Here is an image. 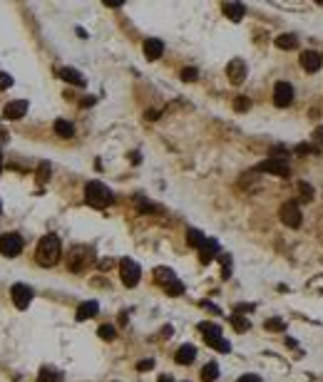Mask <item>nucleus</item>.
Returning a JSON list of instances; mask_svg holds the SVG:
<instances>
[{
    "label": "nucleus",
    "instance_id": "obj_4",
    "mask_svg": "<svg viewBox=\"0 0 323 382\" xmlns=\"http://www.w3.org/2000/svg\"><path fill=\"white\" fill-rule=\"evenodd\" d=\"M256 169L258 172H266V174H273V176H283V179L291 174V166H288L286 156H271V159L261 162Z\"/></svg>",
    "mask_w": 323,
    "mask_h": 382
},
{
    "label": "nucleus",
    "instance_id": "obj_30",
    "mask_svg": "<svg viewBox=\"0 0 323 382\" xmlns=\"http://www.w3.org/2000/svg\"><path fill=\"white\" fill-rule=\"evenodd\" d=\"M55 380H58V375H55L53 368H43L40 375H38V382H55Z\"/></svg>",
    "mask_w": 323,
    "mask_h": 382
},
{
    "label": "nucleus",
    "instance_id": "obj_29",
    "mask_svg": "<svg viewBox=\"0 0 323 382\" xmlns=\"http://www.w3.org/2000/svg\"><path fill=\"white\" fill-rule=\"evenodd\" d=\"M97 335H100L102 340H115V338H117V330H115L112 325H102V328L97 330Z\"/></svg>",
    "mask_w": 323,
    "mask_h": 382
},
{
    "label": "nucleus",
    "instance_id": "obj_34",
    "mask_svg": "<svg viewBox=\"0 0 323 382\" xmlns=\"http://www.w3.org/2000/svg\"><path fill=\"white\" fill-rule=\"evenodd\" d=\"M38 179H40V182H48V179H50V164H40Z\"/></svg>",
    "mask_w": 323,
    "mask_h": 382
},
{
    "label": "nucleus",
    "instance_id": "obj_22",
    "mask_svg": "<svg viewBox=\"0 0 323 382\" xmlns=\"http://www.w3.org/2000/svg\"><path fill=\"white\" fill-rule=\"evenodd\" d=\"M53 129H55V134H58V136H63V139H70V136L75 134V127H72L67 120H55Z\"/></svg>",
    "mask_w": 323,
    "mask_h": 382
},
{
    "label": "nucleus",
    "instance_id": "obj_17",
    "mask_svg": "<svg viewBox=\"0 0 323 382\" xmlns=\"http://www.w3.org/2000/svg\"><path fill=\"white\" fill-rule=\"evenodd\" d=\"M60 77H63L65 82L75 84V87H85V84H87V80L82 77V72H77V70H72V67H63V70H60Z\"/></svg>",
    "mask_w": 323,
    "mask_h": 382
},
{
    "label": "nucleus",
    "instance_id": "obj_41",
    "mask_svg": "<svg viewBox=\"0 0 323 382\" xmlns=\"http://www.w3.org/2000/svg\"><path fill=\"white\" fill-rule=\"evenodd\" d=\"M157 382H174V378H172V375H159V380Z\"/></svg>",
    "mask_w": 323,
    "mask_h": 382
},
{
    "label": "nucleus",
    "instance_id": "obj_15",
    "mask_svg": "<svg viewBox=\"0 0 323 382\" xmlns=\"http://www.w3.org/2000/svg\"><path fill=\"white\" fill-rule=\"evenodd\" d=\"M174 360H177V365H192L194 360H196V348L194 345H182L179 350H177V355H174Z\"/></svg>",
    "mask_w": 323,
    "mask_h": 382
},
{
    "label": "nucleus",
    "instance_id": "obj_2",
    "mask_svg": "<svg viewBox=\"0 0 323 382\" xmlns=\"http://www.w3.org/2000/svg\"><path fill=\"white\" fill-rule=\"evenodd\" d=\"M112 191L107 189L102 182H90L87 186H85V201L92 206V208H105V206H110L112 204Z\"/></svg>",
    "mask_w": 323,
    "mask_h": 382
},
{
    "label": "nucleus",
    "instance_id": "obj_19",
    "mask_svg": "<svg viewBox=\"0 0 323 382\" xmlns=\"http://www.w3.org/2000/svg\"><path fill=\"white\" fill-rule=\"evenodd\" d=\"M219 254V244L214 241V238H206V244L199 248V258H201V263H209L211 258H216Z\"/></svg>",
    "mask_w": 323,
    "mask_h": 382
},
{
    "label": "nucleus",
    "instance_id": "obj_26",
    "mask_svg": "<svg viewBox=\"0 0 323 382\" xmlns=\"http://www.w3.org/2000/svg\"><path fill=\"white\" fill-rule=\"evenodd\" d=\"M219 260H221V276L224 278H231V256L219 254Z\"/></svg>",
    "mask_w": 323,
    "mask_h": 382
},
{
    "label": "nucleus",
    "instance_id": "obj_36",
    "mask_svg": "<svg viewBox=\"0 0 323 382\" xmlns=\"http://www.w3.org/2000/svg\"><path fill=\"white\" fill-rule=\"evenodd\" d=\"M313 142H316V146H318V149H323V124L313 129Z\"/></svg>",
    "mask_w": 323,
    "mask_h": 382
},
{
    "label": "nucleus",
    "instance_id": "obj_35",
    "mask_svg": "<svg viewBox=\"0 0 323 382\" xmlns=\"http://www.w3.org/2000/svg\"><path fill=\"white\" fill-rule=\"evenodd\" d=\"M182 80H184V82H194V80H196V70H194V67L182 70Z\"/></svg>",
    "mask_w": 323,
    "mask_h": 382
},
{
    "label": "nucleus",
    "instance_id": "obj_11",
    "mask_svg": "<svg viewBox=\"0 0 323 382\" xmlns=\"http://www.w3.org/2000/svg\"><path fill=\"white\" fill-rule=\"evenodd\" d=\"M87 260H90V251L85 248V246H75L72 251H70V270H75V273H80L85 266H87Z\"/></svg>",
    "mask_w": 323,
    "mask_h": 382
},
{
    "label": "nucleus",
    "instance_id": "obj_18",
    "mask_svg": "<svg viewBox=\"0 0 323 382\" xmlns=\"http://www.w3.org/2000/svg\"><path fill=\"white\" fill-rule=\"evenodd\" d=\"M97 310H100L97 300H85V303H80V308H77V320L82 322V320L95 318V316H97Z\"/></svg>",
    "mask_w": 323,
    "mask_h": 382
},
{
    "label": "nucleus",
    "instance_id": "obj_21",
    "mask_svg": "<svg viewBox=\"0 0 323 382\" xmlns=\"http://www.w3.org/2000/svg\"><path fill=\"white\" fill-rule=\"evenodd\" d=\"M154 278H157V283L164 288L167 283H172V280H177V276H174V270L172 268H154Z\"/></svg>",
    "mask_w": 323,
    "mask_h": 382
},
{
    "label": "nucleus",
    "instance_id": "obj_14",
    "mask_svg": "<svg viewBox=\"0 0 323 382\" xmlns=\"http://www.w3.org/2000/svg\"><path fill=\"white\" fill-rule=\"evenodd\" d=\"M162 52H164V42L159 38H147L144 40V55H147V60H159Z\"/></svg>",
    "mask_w": 323,
    "mask_h": 382
},
{
    "label": "nucleus",
    "instance_id": "obj_37",
    "mask_svg": "<svg viewBox=\"0 0 323 382\" xmlns=\"http://www.w3.org/2000/svg\"><path fill=\"white\" fill-rule=\"evenodd\" d=\"M10 84H13V77L8 72H0V90H8Z\"/></svg>",
    "mask_w": 323,
    "mask_h": 382
},
{
    "label": "nucleus",
    "instance_id": "obj_9",
    "mask_svg": "<svg viewBox=\"0 0 323 382\" xmlns=\"http://www.w3.org/2000/svg\"><path fill=\"white\" fill-rule=\"evenodd\" d=\"M293 102V87L288 82H276L273 87V104L276 107H288Z\"/></svg>",
    "mask_w": 323,
    "mask_h": 382
},
{
    "label": "nucleus",
    "instance_id": "obj_1",
    "mask_svg": "<svg viewBox=\"0 0 323 382\" xmlns=\"http://www.w3.org/2000/svg\"><path fill=\"white\" fill-rule=\"evenodd\" d=\"M60 256H63V246H60V238H58L55 234H48V236L40 238L38 251H35V260H38L43 268L55 266V263L60 260Z\"/></svg>",
    "mask_w": 323,
    "mask_h": 382
},
{
    "label": "nucleus",
    "instance_id": "obj_20",
    "mask_svg": "<svg viewBox=\"0 0 323 382\" xmlns=\"http://www.w3.org/2000/svg\"><path fill=\"white\" fill-rule=\"evenodd\" d=\"M273 42H276L278 50H293V48H298V38H296V35H288V32L278 35Z\"/></svg>",
    "mask_w": 323,
    "mask_h": 382
},
{
    "label": "nucleus",
    "instance_id": "obj_33",
    "mask_svg": "<svg viewBox=\"0 0 323 382\" xmlns=\"http://www.w3.org/2000/svg\"><path fill=\"white\" fill-rule=\"evenodd\" d=\"M263 325H266V330H283V328H286V322H283V320H278V318L266 320Z\"/></svg>",
    "mask_w": 323,
    "mask_h": 382
},
{
    "label": "nucleus",
    "instance_id": "obj_13",
    "mask_svg": "<svg viewBox=\"0 0 323 382\" xmlns=\"http://www.w3.org/2000/svg\"><path fill=\"white\" fill-rule=\"evenodd\" d=\"M25 112H28V102L25 100H15V102H8L5 104L3 117L5 120H20V117H25Z\"/></svg>",
    "mask_w": 323,
    "mask_h": 382
},
{
    "label": "nucleus",
    "instance_id": "obj_32",
    "mask_svg": "<svg viewBox=\"0 0 323 382\" xmlns=\"http://www.w3.org/2000/svg\"><path fill=\"white\" fill-rule=\"evenodd\" d=\"M234 110H236V112H246V110H251V102H249L246 97H236V100H234Z\"/></svg>",
    "mask_w": 323,
    "mask_h": 382
},
{
    "label": "nucleus",
    "instance_id": "obj_24",
    "mask_svg": "<svg viewBox=\"0 0 323 382\" xmlns=\"http://www.w3.org/2000/svg\"><path fill=\"white\" fill-rule=\"evenodd\" d=\"M187 244L194 246V248H201V246L206 244V236H204L201 231H196V228H189V231H187Z\"/></svg>",
    "mask_w": 323,
    "mask_h": 382
},
{
    "label": "nucleus",
    "instance_id": "obj_16",
    "mask_svg": "<svg viewBox=\"0 0 323 382\" xmlns=\"http://www.w3.org/2000/svg\"><path fill=\"white\" fill-rule=\"evenodd\" d=\"M221 10H224V15H226L229 20H234V22H239V20L246 15V8H244L241 2H224Z\"/></svg>",
    "mask_w": 323,
    "mask_h": 382
},
{
    "label": "nucleus",
    "instance_id": "obj_25",
    "mask_svg": "<svg viewBox=\"0 0 323 382\" xmlns=\"http://www.w3.org/2000/svg\"><path fill=\"white\" fill-rule=\"evenodd\" d=\"M229 320H231V325H234V330H236V332H246V330L251 328L249 318H244V316H239V313H234Z\"/></svg>",
    "mask_w": 323,
    "mask_h": 382
},
{
    "label": "nucleus",
    "instance_id": "obj_8",
    "mask_svg": "<svg viewBox=\"0 0 323 382\" xmlns=\"http://www.w3.org/2000/svg\"><path fill=\"white\" fill-rule=\"evenodd\" d=\"M10 298H13L15 308L25 310V308L30 306V300H33V290H30L25 283H15V286L10 288Z\"/></svg>",
    "mask_w": 323,
    "mask_h": 382
},
{
    "label": "nucleus",
    "instance_id": "obj_40",
    "mask_svg": "<svg viewBox=\"0 0 323 382\" xmlns=\"http://www.w3.org/2000/svg\"><path fill=\"white\" fill-rule=\"evenodd\" d=\"M254 306H236V313H251Z\"/></svg>",
    "mask_w": 323,
    "mask_h": 382
},
{
    "label": "nucleus",
    "instance_id": "obj_39",
    "mask_svg": "<svg viewBox=\"0 0 323 382\" xmlns=\"http://www.w3.org/2000/svg\"><path fill=\"white\" fill-rule=\"evenodd\" d=\"M236 382H263V380H261L258 375H254V372H249V375H241Z\"/></svg>",
    "mask_w": 323,
    "mask_h": 382
},
{
    "label": "nucleus",
    "instance_id": "obj_31",
    "mask_svg": "<svg viewBox=\"0 0 323 382\" xmlns=\"http://www.w3.org/2000/svg\"><path fill=\"white\" fill-rule=\"evenodd\" d=\"M298 191H301V198H303V201H311V198H313V186H311V184L301 182V184H298Z\"/></svg>",
    "mask_w": 323,
    "mask_h": 382
},
{
    "label": "nucleus",
    "instance_id": "obj_3",
    "mask_svg": "<svg viewBox=\"0 0 323 382\" xmlns=\"http://www.w3.org/2000/svg\"><path fill=\"white\" fill-rule=\"evenodd\" d=\"M199 330L204 332V342H206L209 348H214V350H219V352H229V350H231L229 340L221 338V328H219V325H214V322H201Z\"/></svg>",
    "mask_w": 323,
    "mask_h": 382
},
{
    "label": "nucleus",
    "instance_id": "obj_6",
    "mask_svg": "<svg viewBox=\"0 0 323 382\" xmlns=\"http://www.w3.org/2000/svg\"><path fill=\"white\" fill-rule=\"evenodd\" d=\"M278 216H281L283 226H288V228H298V226H301V208H298L296 201H286V204H281Z\"/></svg>",
    "mask_w": 323,
    "mask_h": 382
},
{
    "label": "nucleus",
    "instance_id": "obj_27",
    "mask_svg": "<svg viewBox=\"0 0 323 382\" xmlns=\"http://www.w3.org/2000/svg\"><path fill=\"white\" fill-rule=\"evenodd\" d=\"M293 154H298V156L318 154V146H311V144H296V146H293Z\"/></svg>",
    "mask_w": 323,
    "mask_h": 382
},
{
    "label": "nucleus",
    "instance_id": "obj_10",
    "mask_svg": "<svg viewBox=\"0 0 323 382\" xmlns=\"http://www.w3.org/2000/svg\"><path fill=\"white\" fill-rule=\"evenodd\" d=\"M226 77H229L231 84H241L244 77H246V62L241 58H234L231 62L226 64Z\"/></svg>",
    "mask_w": 323,
    "mask_h": 382
},
{
    "label": "nucleus",
    "instance_id": "obj_42",
    "mask_svg": "<svg viewBox=\"0 0 323 382\" xmlns=\"http://www.w3.org/2000/svg\"><path fill=\"white\" fill-rule=\"evenodd\" d=\"M0 169H3V152H0Z\"/></svg>",
    "mask_w": 323,
    "mask_h": 382
},
{
    "label": "nucleus",
    "instance_id": "obj_38",
    "mask_svg": "<svg viewBox=\"0 0 323 382\" xmlns=\"http://www.w3.org/2000/svg\"><path fill=\"white\" fill-rule=\"evenodd\" d=\"M152 368H154V360H142V362H137V370H139V372L152 370Z\"/></svg>",
    "mask_w": 323,
    "mask_h": 382
},
{
    "label": "nucleus",
    "instance_id": "obj_12",
    "mask_svg": "<svg viewBox=\"0 0 323 382\" xmlns=\"http://www.w3.org/2000/svg\"><path fill=\"white\" fill-rule=\"evenodd\" d=\"M321 64H323L321 52H316V50H306V52H301V67H303L306 72H318Z\"/></svg>",
    "mask_w": 323,
    "mask_h": 382
},
{
    "label": "nucleus",
    "instance_id": "obj_7",
    "mask_svg": "<svg viewBox=\"0 0 323 382\" xmlns=\"http://www.w3.org/2000/svg\"><path fill=\"white\" fill-rule=\"evenodd\" d=\"M23 246H25V241H23L20 234H5V236H0V254L8 256V258H15V256L23 251Z\"/></svg>",
    "mask_w": 323,
    "mask_h": 382
},
{
    "label": "nucleus",
    "instance_id": "obj_5",
    "mask_svg": "<svg viewBox=\"0 0 323 382\" xmlns=\"http://www.w3.org/2000/svg\"><path fill=\"white\" fill-rule=\"evenodd\" d=\"M120 276H122V283H125L127 288H134V286L139 283V278H142V268H139L132 258H122V260H120Z\"/></svg>",
    "mask_w": 323,
    "mask_h": 382
},
{
    "label": "nucleus",
    "instance_id": "obj_28",
    "mask_svg": "<svg viewBox=\"0 0 323 382\" xmlns=\"http://www.w3.org/2000/svg\"><path fill=\"white\" fill-rule=\"evenodd\" d=\"M164 290H167V296H182V293H184V286H182V283H179V278H177V280L167 283V286H164Z\"/></svg>",
    "mask_w": 323,
    "mask_h": 382
},
{
    "label": "nucleus",
    "instance_id": "obj_23",
    "mask_svg": "<svg viewBox=\"0 0 323 382\" xmlns=\"http://www.w3.org/2000/svg\"><path fill=\"white\" fill-rule=\"evenodd\" d=\"M201 380L204 382H216L219 380V365L216 362H206L201 368Z\"/></svg>",
    "mask_w": 323,
    "mask_h": 382
}]
</instances>
